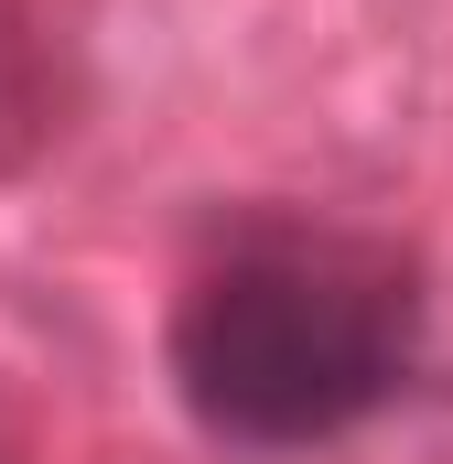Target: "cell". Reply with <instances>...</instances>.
<instances>
[{
	"label": "cell",
	"instance_id": "cell-1",
	"mask_svg": "<svg viewBox=\"0 0 453 464\" xmlns=\"http://www.w3.org/2000/svg\"><path fill=\"white\" fill-rule=\"evenodd\" d=\"M173 389L237 454L335 443L410 389L421 356V270L400 237L248 217L173 292Z\"/></svg>",
	"mask_w": 453,
	"mask_h": 464
}]
</instances>
